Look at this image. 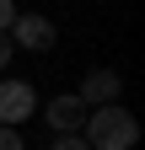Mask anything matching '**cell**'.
<instances>
[{"mask_svg": "<svg viewBox=\"0 0 145 150\" xmlns=\"http://www.w3.org/2000/svg\"><path fill=\"white\" fill-rule=\"evenodd\" d=\"M86 112H92V107H86V102L75 97V91H65V97H54V102L43 107V123L54 129V134H81Z\"/></svg>", "mask_w": 145, "mask_h": 150, "instance_id": "4", "label": "cell"}, {"mask_svg": "<svg viewBox=\"0 0 145 150\" xmlns=\"http://www.w3.org/2000/svg\"><path fill=\"white\" fill-rule=\"evenodd\" d=\"M32 112H38V91L32 81H11V75H0V123H27Z\"/></svg>", "mask_w": 145, "mask_h": 150, "instance_id": "3", "label": "cell"}, {"mask_svg": "<svg viewBox=\"0 0 145 150\" xmlns=\"http://www.w3.org/2000/svg\"><path fill=\"white\" fill-rule=\"evenodd\" d=\"M81 134L92 150H134L140 145V118L124 102H102L86 112V123H81Z\"/></svg>", "mask_w": 145, "mask_h": 150, "instance_id": "1", "label": "cell"}, {"mask_svg": "<svg viewBox=\"0 0 145 150\" xmlns=\"http://www.w3.org/2000/svg\"><path fill=\"white\" fill-rule=\"evenodd\" d=\"M0 150H27V145H22V134H16L11 123H0Z\"/></svg>", "mask_w": 145, "mask_h": 150, "instance_id": "7", "label": "cell"}, {"mask_svg": "<svg viewBox=\"0 0 145 150\" xmlns=\"http://www.w3.org/2000/svg\"><path fill=\"white\" fill-rule=\"evenodd\" d=\"M6 38H11L16 48H27V54H48L54 43H59L54 22H48V16H38V11H16L11 27H6Z\"/></svg>", "mask_w": 145, "mask_h": 150, "instance_id": "2", "label": "cell"}, {"mask_svg": "<svg viewBox=\"0 0 145 150\" xmlns=\"http://www.w3.org/2000/svg\"><path fill=\"white\" fill-rule=\"evenodd\" d=\"M48 150H92V145H86V134H54Z\"/></svg>", "mask_w": 145, "mask_h": 150, "instance_id": "6", "label": "cell"}, {"mask_svg": "<svg viewBox=\"0 0 145 150\" xmlns=\"http://www.w3.org/2000/svg\"><path fill=\"white\" fill-rule=\"evenodd\" d=\"M11 54H16V43H11V38H6V32H0V70H6V64H11Z\"/></svg>", "mask_w": 145, "mask_h": 150, "instance_id": "8", "label": "cell"}, {"mask_svg": "<svg viewBox=\"0 0 145 150\" xmlns=\"http://www.w3.org/2000/svg\"><path fill=\"white\" fill-rule=\"evenodd\" d=\"M75 97H81L86 107L118 102V97H124V75H118V70H86V81H81V91H75Z\"/></svg>", "mask_w": 145, "mask_h": 150, "instance_id": "5", "label": "cell"}, {"mask_svg": "<svg viewBox=\"0 0 145 150\" xmlns=\"http://www.w3.org/2000/svg\"><path fill=\"white\" fill-rule=\"evenodd\" d=\"M11 16H16V6H11V0H0V32L11 27Z\"/></svg>", "mask_w": 145, "mask_h": 150, "instance_id": "9", "label": "cell"}]
</instances>
